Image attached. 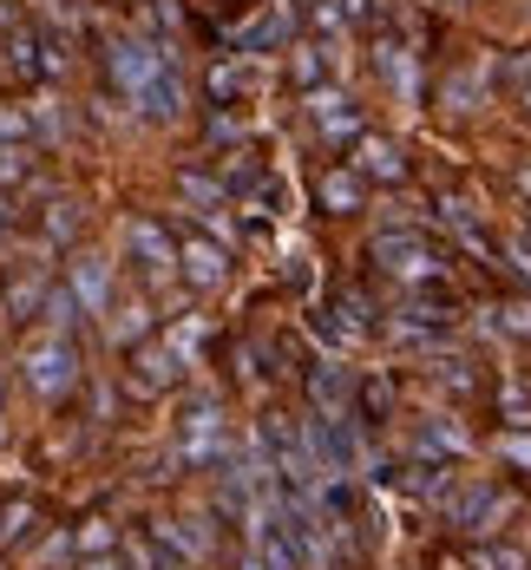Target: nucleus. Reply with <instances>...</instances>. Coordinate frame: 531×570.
Returning a JSON list of instances; mask_svg holds the SVG:
<instances>
[{
	"instance_id": "4",
	"label": "nucleus",
	"mask_w": 531,
	"mask_h": 570,
	"mask_svg": "<svg viewBox=\"0 0 531 570\" xmlns=\"http://www.w3.org/2000/svg\"><path fill=\"white\" fill-rule=\"evenodd\" d=\"M177 269H184L191 288H217L229 276V256L211 243V236H184V243H177Z\"/></svg>"
},
{
	"instance_id": "3",
	"label": "nucleus",
	"mask_w": 531,
	"mask_h": 570,
	"mask_svg": "<svg viewBox=\"0 0 531 570\" xmlns=\"http://www.w3.org/2000/svg\"><path fill=\"white\" fill-rule=\"evenodd\" d=\"M289 27H296V7H269V13L243 20V27L229 33V47L249 60V53H269V47H283V40H289Z\"/></svg>"
},
{
	"instance_id": "5",
	"label": "nucleus",
	"mask_w": 531,
	"mask_h": 570,
	"mask_svg": "<svg viewBox=\"0 0 531 570\" xmlns=\"http://www.w3.org/2000/svg\"><path fill=\"white\" fill-rule=\"evenodd\" d=\"M125 243H132V256H139L145 276H171V269H177V243H171L157 223H145V216L125 223Z\"/></svg>"
},
{
	"instance_id": "13",
	"label": "nucleus",
	"mask_w": 531,
	"mask_h": 570,
	"mask_svg": "<svg viewBox=\"0 0 531 570\" xmlns=\"http://www.w3.org/2000/svg\"><path fill=\"white\" fill-rule=\"evenodd\" d=\"M33 525H40V505H33V499H7V505H0V544L33 538Z\"/></svg>"
},
{
	"instance_id": "14",
	"label": "nucleus",
	"mask_w": 531,
	"mask_h": 570,
	"mask_svg": "<svg viewBox=\"0 0 531 570\" xmlns=\"http://www.w3.org/2000/svg\"><path fill=\"white\" fill-rule=\"evenodd\" d=\"M73 295L85 302V315L105 308V263H99V256H85V263L73 269Z\"/></svg>"
},
{
	"instance_id": "32",
	"label": "nucleus",
	"mask_w": 531,
	"mask_h": 570,
	"mask_svg": "<svg viewBox=\"0 0 531 570\" xmlns=\"http://www.w3.org/2000/svg\"><path fill=\"white\" fill-rule=\"evenodd\" d=\"M0 394H7V380H0Z\"/></svg>"
},
{
	"instance_id": "1",
	"label": "nucleus",
	"mask_w": 531,
	"mask_h": 570,
	"mask_svg": "<svg viewBox=\"0 0 531 570\" xmlns=\"http://www.w3.org/2000/svg\"><path fill=\"white\" fill-rule=\"evenodd\" d=\"M112 79H119V92L145 112V119H177V105H184V79L171 67V53L152 47V40H119L112 47Z\"/></svg>"
},
{
	"instance_id": "33",
	"label": "nucleus",
	"mask_w": 531,
	"mask_h": 570,
	"mask_svg": "<svg viewBox=\"0 0 531 570\" xmlns=\"http://www.w3.org/2000/svg\"><path fill=\"white\" fill-rule=\"evenodd\" d=\"M525 184H531V171H525Z\"/></svg>"
},
{
	"instance_id": "24",
	"label": "nucleus",
	"mask_w": 531,
	"mask_h": 570,
	"mask_svg": "<svg viewBox=\"0 0 531 570\" xmlns=\"http://www.w3.org/2000/svg\"><path fill=\"white\" fill-rule=\"evenodd\" d=\"M20 171H27V157H20V144H0V191H7V184H13Z\"/></svg>"
},
{
	"instance_id": "26",
	"label": "nucleus",
	"mask_w": 531,
	"mask_h": 570,
	"mask_svg": "<svg viewBox=\"0 0 531 570\" xmlns=\"http://www.w3.org/2000/svg\"><path fill=\"white\" fill-rule=\"evenodd\" d=\"M341 20H348V27H361V20H375V0H341Z\"/></svg>"
},
{
	"instance_id": "10",
	"label": "nucleus",
	"mask_w": 531,
	"mask_h": 570,
	"mask_svg": "<svg viewBox=\"0 0 531 570\" xmlns=\"http://www.w3.org/2000/svg\"><path fill=\"white\" fill-rule=\"evenodd\" d=\"M355 171L361 177H380V184H400L407 177V157H400V144H387V139H355Z\"/></svg>"
},
{
	"instance_id": "19",
	"label": "nucleus",
	"mask_w": 531,
	"mask_h": 570,
	"mask_svg": "<svg viewBox=\"0 0 531 570\" xmlns=\"http://www.w3.org/2000/svg\"><path fill=\"white\" fill-rule=\"evenodd\" d=\"M33 132V112L27 105H0V144H27Z\"/></svg>"
},
{
	"instance_id": "23",
	"label": "nucleus",
	"mask_w": 531,
	"mask_h": 570,
	"mask_svg": "<svg viewBox=\"0 0 531 570\" xmlns=\"http://www.w3.org/2000/svg\"><path fill=\"white\" fill-rule=\"evenodd\" d=\"M499 452H506L512 466H525V472H531V432H506V439H499Z\"/></svg>"
},
{
	"instance_id": "6",
	"label": "nucleus",
	"mask_w": 531,
	"mask_h": 570,
	"mask_svg": "<svg viewBox=\"0 0 531 570\" xmlns=\"http://www.w3.org/2000/svg\"><path fill=\"white\" fill-rule=\"evenodd\" d=\"M7 72L13 79H47V72H60V53L33 27H20V33H7Z\"/></svg>"
},
{
	"instance_id": "21",
	"label": "nucleus",
	"mask_w": 531,
	"mask_h": 570,
	"mask_svg": "<svg viewBox=\"0 0 531 570\" xmlns=\"http://www.w3.org/2000/svg\"><path fill=\"white\" fill-rule=\"evenodd\" d=\"M177 191H184L191 204H217V197H224V184H211V177H197V171H184V177H177Z\"/></svg>"
},
{
	"instance_id": "11",
	"label": "nucleus",
	"mask_w": 531,
	"mask_h": 570,
	"mask_svg": "<svg viewBox=\"0 0 531 570\" xmlns=\"http://www.w3.org/2000/svg\"><path fill=\"white\" fill-rule=\"evenodd\" d=\"M204 85H211V99H217V105H224V99H243V92L256 85V67H249V60H224V67H211Z\"/></svg>"
},
{
	"instance_id": "22",
	"label": "nucleus",
	"mask_w": 531,
	"mask_h": 570,
	"mask_svg": "<svg viewBox=\"0 0 531 570\" xmlns=\"http://www.w3.org/2000/svg\"><path fill=\"white\" fill-rule=\"evenodd\" d=\"M387 400H394V387H387V380H368V387H361V407H368V420H380V414H387Z\"/></svg>"
},
{
	"instance_id": "18",
	"label": "nucleus",
	"mask_w": 531,
	"mask_h": 570,
	"mask_svg": "<svg viewBox=\"0 0 531 570\" xmlns=\"http://www.w3.org/2000/svg\"><path fill=\"white\" fill-rule=\"evenodd\" d=\"M79 230V204H67V197H53L47 204V243H67Z\"/></svg>"
},
{
	"instance_id": "20",
	"label": "nucleus",
	"mask_w": 531,
	"mask_h": 570,
	"mask_svg": "<svg viewBox=\"0 0 531 570\" xmlns=\"http://www.w3.org/2000/svg\"><path fill=\"white\" fill-rule=\"evenodd\" d=\"M79 551H85V558H112V525H105V518H92V525L79 531Z\"/></svg>"
},
{
	"instance_id": "16",
	"label": "nucleus",
	"mask_w": 531,
	"mask_h": 570,
	"mask_svg": "<svg viewBox=\"0 0 531 570\" xmlns=\"http://www.w3.org/2000/svg\"><path fill=\"white\" fill-rule=\"evenodd\" d=\"M79 315H85V302H79L73 288H47V328H53V335L79 328Z\"/></svg>"
},
{
	"instance_id": "27",
	"label": "nucleus",
	"mask_w": 531,
	"mask_h": 570,
	"mask_svg": "<svg viewBox=\"0 0 531 570\" xmlns=\"http://www.w3.org/2000/svg\"><path fill=\"white\" fill-rule=\"evenodd\" d=\"M506 322H512L519 335H531V302H519V308H506Z\"/></svg>"
},
{
	"instance_id": "30",
	"label": "nucleus",
	"mask_w": 531,
	"mask_h": 570,
	"mask_svg": "<svg viewBox=\"0 0 531 570\" xmlns=\"http://www.w3.org/2000/svg\"><path fill=\"white\" fill-rule=\"evenodd\" d=\"M525 112H531V79H525Z\"/></svg>"
},
{
	"instance_id": "25",
	"label": "nucleus",
	"mask_w": 531,
	"mask_h": 570,
	"mask_svg": "<svg viewBox=\"0 0 531 570\" xmlns=\"http://www.w3.org/2000/svg\"><path fill=\"white\" fill-rule=\"evenodd\" d=\"M472 564L479 570H525V558H519V551H479Z\"/></svg>"
},
{
	"instance_id": "9",
	"label": "nucleus",
	"mask_w": 531,
	"mask_h": 570,
	"mask_svg": "<svg viewBox=\"0 0 531 570\" xmlns=\"http://www.w3.org/2000/svg\"><path fill=\"white\" fill-rule=\"evenodd\" d=\"M375 256L387 263V269H400V276H433L440 263H433V250L420 243V236H380Z\"/></svg>"
},
{
	"instance_id": "12",
	"label": "nucleus",
	"mask_w": 531,
	"mask_h": 570,
	"mask_svg": "<svg viewBox=\"0 0 531 570\" xmlns=\"http://www.w3.org/2000/svg\"><path fill=\"white\" fill-rule=\"evenodd\" d=\"M321 204L335 216L361 211V171H328V177H321Z\"/></svg>"
},
{
	"instance_id": "15",
	"label": "nucleus",
	"mask_w": 531,
	"mask_h": 570,
	"mask_svg": "<svg viewBox=\"0 0 531 570\" xmlns=\"http://www.w3.org/2000/svg\"><path fill=\"white\" fill-rule=\"evenodd\" d=\"M145 328H152V322H145V302H119V308H112V342H119V348H139Z\"/></svg>"
},
{
	"instance_id": "7",
	"label": "nucleus",
	"mask_w": 531,
	"mask_h": 570,
	"mask_svg": "<svg viewBox=\"0 0 531 570\" xmlns=\"http://www.w3.org/2000/svg\"><path fill=\"white\" fill-rule=\"evenodd\" d=\"M308 112H315V125H321L328 139H341V144L361 139V112H355L341 92H321V85H315V92H308Z\"/></svg>"
},
{
	"instance_id": "2",
	"label": "nucleus",
	"mask_w": 531,
	"mask_h": 570,
	"mask_svg": "<svg viewBox=\"0 0 531 570\" xmlns=\"http://www.w3.org/2000/svg\"><path fill=\"white\" fill-rule=\"evenodd\" d=\"M27 380H33L40 394H67V387L79 380L73 335H47V342H33V348H27Z\"/></svg>"
},
{
	"instance_id": "31",
	"label": "nucleus",
	"mask_w": 531,
	"mask_h": 570,
	"mask_svg": "<svg viewBox=\"0 0 531 570\" xmlns=\"http://www.w3.org/2000/svg\"><path fill=\"white\" fill-rule=\"evenodd\" d=\"M0 223H7V197H0Z\"/></svg>"
},
{
	"instance_id": "28",
	"label": "nucleus",
	"mask_w": 531,
	"mask_h": 570,
	"mask_svg": "<svg viewBox=\"0 0 531 570\" xmlns=\"http://www.w3.org/2000/svg\"><path fill=\"white\" fill-rule=\"evenodd\" d=\"M512 263H519V269H525V276H531V243H525V236L512 243Z\"/></svg>"
},
{
	"instance_id": "8",
	"label": "nucleus",
	"mask_w": 531,
	"mask_h": 570,
	"mask_svg": "<svg viewBox=\"0 0 531 570\" xmlns=\"http://www.w3.org/2000/svg\"><path fill=\"white\" fill-rule=\"evenodd\" d=\"M171 380H177V348L139 342V355H132V387H139V394H164Z\"/></svg>"
},
{
	"instance_id": "29",
	"label": "nucleus",
	"mask_w": 531,
	"mask_h": 570,
	"mask_svg": "<svg viewBox=\"0 0 531 570\" xmlns=\"http://www.w3.org/2000/svg\"><path fill=\"white\" fill-rule=\"evenodd\" d=\"M79 570H132V564H119V558H85Z\"/></svg>"
},
{
	"instance_id": "17",
	"label": "nucleus",
	"mask_w": 531,
	"mask_h": 570,
	"mask_svg": "<svg viewBox=\"0 0 531 570\" xmlns=\"http://www.w3.org/2000/svg\"><path fill=\"white\" fill-rule=\"evenodd\" d=\"M321 72H328L321 47H296V53H289V79H296V85H308V92H315V85H321Z\"/></svg>"
}]
</instances>
